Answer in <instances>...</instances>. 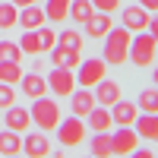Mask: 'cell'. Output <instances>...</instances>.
Segmentation results:
<instances>
[{
	"label": "cell",
	"mask_w": 158,
	"mask_h": 158,
	"mask_svg": "<svg viewBox=\"0 0 158 158\" xmlns=\"http://www.w3.org/2000/svg\"><path fill=\"white\" fill-rule=\"evenodd\" d=\"M152 82H155V85H158V67H155V70H152Z\"/></svg>",
	"instance_id": "obj_36"
},
{
	"label": "cell",
	"mask_w": 158,
	"mask_h": 158,
	"mask_svg": "<svg viewBox=\"0 0 158 158\" xmlns=\"http://www.w3.org/2000/svg\"><path fill=\"white\" fill-rule=\"evenodd\" d=\"M57 44V32L54 29H48V25H41V29H25V35L19 38V48H22V54H48L51 48Z\"/></svg>",
	"instance_id": "obj_3"
},
{
	"label": "cell",
	"mask_w": 158,
	"mask_h": 158,
	"mask_svg": "<svg viewBox=\"0 0 158 158\" xmlns=\"http://www.w3.org/2000/svg\"><path fill=\"white\" fill-rule=\"evenodd\" d=\"M146 32L152 35V38H158V16L152 13V19H149V25H146Z\"/></svg>",
	"instance_id": "obj_32"
},
{
	"label": "cell",
	"mask_w": 158,
	"mask_h": 158,
	"mask_svg": "<svg viewBox=\"0 0 158 158\" xmlns=\"http://www.w3.org/2000/svg\"><path fill=\"white\" fill-rule=\"evenodd\" d=\"M139 3H142V6H146L149 13H158V0H139Z\"/></svg>",
	"instance_id": "obj_33"
},
{
	"label": "cell",
	"mask_w": 158,
	"mask_h": 158,
	"mask_svg": "<svg viewBox=\"0 0 158 158\" xmlns=\"http://www.w3.org/2000/svg\"><path fill=\"white\" fill-rule=\"evenodd\" d=\"M111 117H114L117 127H133L136 117H139V104H136V101H123V98H117V101L111 104Z\"/></svg>",
	"instance_id": "obj_10"
},
{
	"label": "cell",
	"mask_w": 158,
	"mask_h": 158,
	"mask_svg": "<svg viewBox=\"0 0 158 158\" xmlns=\"http://www.w3.org/2000/svg\"><path fill=\"white\" fill-rule=\"evenodd\" d=\"M133 155H136V158H152V152H149V149H139V146H136V152H133Z\"/></svg>",
	"instance_id": "obj_34"
},
{
	"label": "cell",
	"mask_w": 158,
	"mask_h": 158,
	"mask_svg": "<svg viewBox=\"0 0 158 158\" xmlns=\"http://www.w3.org/2000/svg\"><path fill=\"white\" fill-rule=\"evenodd\" d=\"M57 139H60V146L63 149H76L79 142H82L85 136H89V127H85V117H67V120H63L60 117V123H57Z\"/></svg>",
	"instance_id": "obj_5"
},
{
	"label": "cell",
	"mask_w": 158,
	"mask_h": 158,
	"mask_svg": "<svg viewBox=\"0 0 158 158\" xmlns=\"http://www.w3.org/2000/svg\"><path fill=\"white\" fill-rule=\"evenodd\" d=\"M114 139V155H133L139 146V136L133 127H117V133H111Z\"/></svg>",
	"instance_id": "obj_11"
},
{
	"label": "cell",
	"mask_w": 158,
	"mask_h": 158,
	"mask_svg": "<svg viewBox=\"0 0 158 158\" xmlns=\"http://www.w3.org/2000/svg\"><path fill=\"white\" fill-rule=\"evenodd\" d=\"M0 60H22L19 41H6V38H0Z\"/></svg>",
	"instance_id": "obj_29"
},
{
	"label": "cell",
	"mask_w": 158,
	"mask_h": 158,
	"mask_svg": "<svg viewBox=\"0 0 158 158\" xmlns=\"http://www.w3.org/2000/svg\"><path fill=\"white\" fill-rule=\"evenodd\" d=\"M92 6H95L98 13H114L117 6H120V0H92Z\"/></svg>",
	"instance_id": "obj_31"
},
{
	"label": "cell",
	"mask_w": 158,
	"mask_h": 158,
	"mask_svg": "<svg viewBox=\"0 0 158 158\" xmlns=\"http://www.w3.org/2000/svg\"><path fill=\"white\" fill-rule=\"evenodd\" d=\"M92 13H95V6H92V0H70V19L82 25Z\"/></svg>",
	"instance_id": "obj_26"
},
{
	"label": "cell",
	"mask_w": 158,
	"mask_h": 158,
	"mask_svg": "<svg viewBox=\"0 0 158 158\" xmlns=\"http://www.w3.org/2000/svg\"><path fill=\"white\" fill-rule=\"evenodd\" d=\"M152 19V13L142 6V3H133V6H123L120 13V25H127L130 32H146V25Z\"/></svg>",
	"instance_id": "obj_8"
},
{
	"label": "cell",
	"mask_w": 158,
	"mask_h": 158,
	"mask_svg": "<svg viewBox=\"0 0 158 158\" xmlns=\"http://www.w3.org/2000/svg\"><path fill=\"white\" fill-rule=\"evenodd\" d=\"M44 79H48V92H54L57 98H67L76 89V70H67V67H54Z\"/></svg>",
	"instance_id": "obj_7"
},
{
	"label": "cell",
	"mask_w": 158,
	"mask_h": 158,
	"mask_svg": "<svg viewBox=\"0 0 158 158\" xmlns=\"http://www.w3.org/2000/svg\"><path fill=\"white\" fill-rule=\"evenodd\" d=\"M16 22H19V6L13 3H3V0H0V32L3 29H16Z\"/></svg>",
	"instance_id": "obj_25"
},
{
	"label": "cell",
	"mask_w": 158,
	"mask_h": 158,
	"mask_svg": "<svg viewBox=\"0 0 158 158\" xmlns=\"http://www.w3.org/2000/svg\"><path fill=\"white\" fill-rule=\"evenodd\" d=\"M22 79V60H0V82L16 85Z\"/></svg>",
	"instance_id": "obj_23"
},
{
	"label": "cell",
	"mask_w": 158,
	"mask_h": 158,
	"mask_svg": "<svg viewBox=\"0 0 158 158\" xmlns=\"http://www.w3.org/2000/svg\"><path fill=\"white\" fill-rule=\"evenodd\" d=\"M44 22H48L44 10L38 6V3H29V6L19 10V22H16V25H22V29H41Z\"/></svg>",
	"instance_id": "obj_19"
},
{
	"label": "cell",
	"mask_w": 158,
	"mask_h": 158,
	"mask_svg": "<svg viewBox=\"0 0 158 158\" xmlns=\"http://www.w3.org/2000/svg\"><path fill=\"white\" fill-rule=\"evenodd\" d=\"M92 92H95V104H104V108H111L117 98H123V95H120V85H117V79H108V76H104Z\"/></svg>",
	"instance_id": "obj_17"
},
{
	"label": "cell",
	"mask_w": 158,
	"mask_h": 158,
	"mask_svg": "<svg viewBox=\"0 0 158 158\" xmlns=\"http://www.w3.org/2000/svg\"><path fill=\"white\" fill-rule=\"evenodd\" d=\"M130 38H133V32L127 29V25H111L108 35H104V51H101V57L108 67H120V63L130 60Z\"/></svg>",
	"instance_id": "obj_1"
},
{
	"label": "cell",
	"mask_w": 158,
	"mask_h": 158,
	"mask_svg": "<svg viewBox=\"0 0 158 158\" xmlns=\"http://www.w3.org/2000/svg\"><path fill=\"white\" fill-rule=\"evenodd\" d=\"M22 152V136L16 130H3L0 133V155H19Z\"/></svg>",
	"instance_id": "obj_22"
},
{
	"label": "cell",
	"mask_w": 158,
	"mask_h": 158,
	"mask_svg": "<svg viewBox=\"0 0 158 158\" xmlns=\"http://www.w3.org/2000/svg\"><path fill=\"white\" fill-rule=\"evenodd\" d=\"M3 123H6V130H16V133H25V130L32 127V114L25 111V108H19L16 101L6 108V114H3Z\"/></svg>",
	"instance_id": "obj_14"
},
{
	"label": "cell",
	"mask_w": 158,
	"mask_h": 158,
	"mask_svg": "<svg viewBox=\"0 0 158 158\" xmlns=\"http://www.w3.org/2000/svg\"><path fill=\"white\" fill-rule=\"evenodd\" d=\"M13 101H16V89H13L10 82H0V108L6 111Z\"/></svg>",
	"instance_id": "obj_30"
},
{
	"label": "cell",
	"mask_w": 158,
	"mask_h": 158,
	"mask_svg": "<svg viewBox=\"0 0 158 158\" xmlns=\"http://www.w3.org/2000/svg\"><path fill=\"white\" fill-rule=\"evenodd\" d=\"M104 76H108V63H104V57L79 60V67H76V85H82V89H95Z\"/></svg>",
	"instance_id": "obj_6"
},
{
	"label": "cell",
	"mask_w": 158,
	"mask_h": 158,
	"mask_svg": "<svg viewBox=\"0 0 158 158\" xmlns=\"http://www.w3.org/2000/svg\"><path fill=\"white\" fill-rule=\"evenodd\" d=\"M92 108H95V92H92V89H82V85H76V89L70 92V111H73L76 117H85Z\"/></svg>",
	"instance_id": "obj_13"
},
{
	"label": "cell",
	"mask_w": 158,
	"mask_h": 158,
	"mask_svg": "<svg viewBox=\"0 0 158 158\" xmlns=\"http://www.w3.org/2000/svg\"><path fill=\"white\" fill-rule=\"evenodd\" d=\"M13 3H16V6L22 10V6H29V3H38V0H13Z\"/></svg>",
	"instance_id": "obj_35"
},
{
	"label": "cell",
	"mask_w": 158,
	"mask_h": 158,
	"mask_svg": "<svg viewBox=\"0 0 158 158\" xmlns=\"http://www.w3.org/2000/svg\"><path fill=\"white\" fill-rule=\"evenodd\" d=\"M85 127L92 133H108L114 127V117H111V108H104V104H95L89 114H85Z\"/></svg>",
	"instance_id": "obj_12"
},
{
	"label": "cell",
	"mask_w": 158,
	"mask_h": 158,
	"mask_svg": "<svg viewBox=\"0 0 158 158\" xmlns=\"http://www.w3.org/2000/svg\"><path fill=\"white\" fill-rule=\"evenodd\" d=\"M133 130H136L139 139H158V114H146V111H142L136 117Z\"/></svg>",
	"instance_id": "obj_20"
},
{
	"label": "cell",
	"mask_w": 158,
	"mask_h": 158,
	"mask_svg": "<svg viewBox=\"0 0 158 158\" xmlns=\"http://www.w3.org/2000/svg\"><path fill=\"white\" fill-rule=\"evenodd\" d=\"M92 155H98V158L114 155V139H111V130H108V133H95V136H92Z\"/></svg>",
	"instance_id": "obj_24"
},
{
	"label": "cell",
	"mask_w": 158,
	"mask_h": 158,
	"mask_svg": "<svg viewBox=\"0 0 158 158\" xmlns=\"http://www.w3.org/2000/svg\"><path fill=\"white\" fill-rule=\"evenodd\" d=\"M82 25H85V35H89V38H104L108 29L114 25V19H111V13H92Z\"/></svg>",
	"instance_id": "obj_18"
},
{
	"label": "cell",
	"mask_w": 158,
	"mask_h": 158,
	"mask_svg": "<svg viewBox=\"0 0 158 158\" xmlns=\"http://www.w3.org/2000/svg\"><path fill=\"white\" fill-rule=\"evenodd\" d=\"M155 54H158V38H152L149 32H136V38H130V60L133 67H149L155 63Z\"/></svg>",
	"instance_id": "obj_4"
},
{
	"label": "cell",
	"mask_w": 158,
	"mask_h": 158,
	"mask_svg": "<svg viewBox=\"0 0 158 158\" xmlns=\"http://www.w3.org/2000/svg\"><path fill=\"white\" fill-rule=\"evenodd\" d=\"M29 114H32V123H35L38 130H44V133H54L57 123H60V108H57V101H54V98H48V95L32 98Z\"/></svg>",
	"instance_id": "obj_2"
},
{
	"label": "cell",
	"mask_w": 158,
	"mask_h": 158,
	"mask_svg": "<svg viewBox=\"0 0 158 158\" xmlns=\"http://www.w3.org/2000/svg\"><path fill=\"white\" fill-rule=\"evenodd\" d=\"M19 92H22V95H29V98H41V95H48V79H44L41 73H22Z\"/></svg>",
	"instance_id": "obj_16"
},
{
	"label": "cell",
	"mask_w": 158,
	"mask_h": 158,
	"mask_svg": "<svg viewBox=\"0 0 158 158\" xmlns=\"http://www.w3.org/2000/svg\"><path fill=\"white\" fill-rule=\"evenodd\" d=\"M44 16H48V22H67L70 0H44Z\"/></svg>",
	"instance_id": "obj_21"
},
{
	"label": "cell",
	"mask_w": 158,
	"mask_h": 158,
	"mask_svg": "<svg viewBox=\"0 0 158 158\" xmlns=\"http://www.w3.org/2000/svg\"><path fill=\"white\" fill-rule=\"evenodd\" d=\"M48 54H51L54 67H67V70H76L79 60H82V51H73V48H63V44H54Z\"/></svg>",
	"instance_id": "obj_15"
},
{
	"label": "cell",
	"mask_w": 158,
	"mask_h": 158,
	"mask_svg": "<svg viewBox=\"0 0 158 158\" xmlns=\"http://www.w3.org/2000/svg\"><path fill=\"white\" fill-rule=\"evenodd\" d=\"M22 155H29V158H44V155H51V139H48L44 130L22 136Z\"/></svg>",
	"instance_id": "obj_9"
},
{
	"label": "cell",
	"mask_w": 158,
	"mask_h": 158,
	"mask_svg": "<svg viewBox=\"0 0 158 158\" xmlns=\"http://www.w3.org/2000/svg\"><path fill=\"white\" fill-rule=\"evenodd\" d=\"M82 32H76V29H63V32H57V44H63V48H73V51H82Z\"/></svg>",
	"instance_id": "obj_28"
},
{
	"label": "cell",
	"mask_w": 158,
	"mask_h": 158,
	"mask_svg": "<svg viewBox=\"0 0 158 158\" xmlns=\"http://www.w3.org/2000/svg\"><path fill=\"white\" fill-rule=\"evenodd\" d=\"M136 104H139V111H146V114H158V85L155 89H142Z\"/></svg>",
	"instance_id": "obj_27"
}]
</instances>
